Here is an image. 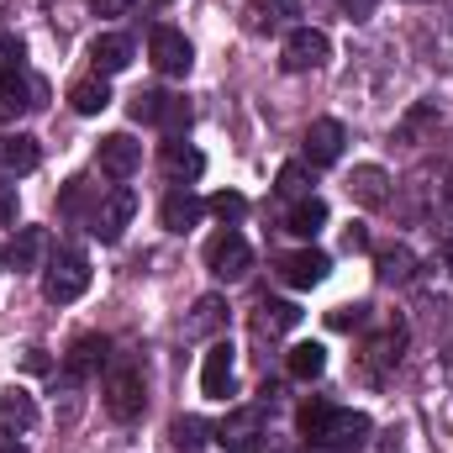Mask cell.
I'll return each mask as SVG.
<instances>
[{
    "label": "cell",
    "instance_id": "cell-1",
    "mask_svg": "<svg viewBox=\"0 0 453 453\" xmlns=\"http://www.w3.org/2000/svg\"><path fill=\"white\" fill-rule=\"evenodd\" d=\"M301 433H306L311 443L333 449V453H353V449H364V443H369L374 422H369L364 411H353V406H327V401H306V406H301Z\"/></svg>",
    "mask_w": 453,
    "mask_h": 453
},
{
    "label": "cell",
    "instance_id": "cell-2",
    "mask_svg": "<svg viewBox=\"0 0 453 453\" xmlns=\"http://www.w3.org/2000/svg\"><path fill=\"white\" fill-rule=\"evenodd\" d=\"M101 401L116 422H137L142 406H148V390H142V374L132 364H111L106 369V385H101Z\"/></svg>",
    "mask_w": 453,
    "mask_h": 453
},
{
    "label": "cell",
    "instance_id": "cell-3",
    "mask_svg": "<svg viewBox=\"0 0 453 453\" xmlns=\"http://www.w3.org/2000/svg\"><path fill=\"white\" fill-rule=\"evenodd\" d=\"M90 290V258L85 253H58L53 264H48V274H42V296L53 301V306H69V301H80Z\"/></svg>",
    "mask_w": 453,
    "mask_h": 453
},
{
    "label": "cell",
    "instance_id": "cell-4",
    "mask_svg": "<svg viewBox=\"0 0 453 453\" xmlns=\"http://www.w3.org/2000/svg\"><path fill=\"white\" fill-rule=\"evenodd\" d=\"M206 269L217 274V280H226V285H237L248 269H253V248H248V237L242 232H217L211 242H206Z\"/></svg>",
    "mask_w": 453,
    "mask_h": 453
},
{
    "label": "cell",
    "instance_id": "cell-5",
    "mask_svg": "<svg viewBox=\"0 0 453 453\" xmlns=\"http://www.w3.org/2000/svg\"><path fill=\"white\" fill-rule=\"evenodd\" d=\"M327 58H333V42H327V32H317V27H296V32L285 37V48H280L285 74H311V69H322Z\"/></svg>",
    "mask_w": 453,
    "mask_h": 453
},
{
    "label": "cell",
    "instance_id": "cell-6",
    "mask_svg": "<svg viewBox=\"0 0 453 453\" xmlns=\"http://www.w3.org/2000/svg\"><path fill=\"white\" fill-rule=\"evenodd\" d=\"M42 101H48V85L37 74H27V69L0 74V116L5 121L11 116H27V111H42Z\"/></svg>",
    "mask_w": 453,
    "mask_h": 453
},
{
    "label": "cell",
    "instance_id": "cell-7",
    "mask_svg": "<svg viewBox=\"0 0 453 453\" xmlns=\"http://www.w3.org/2000/svg\"><path fill=\"white\" fill-rule=\"evenodd\" d=\"M148 53H153V69H158V74H169V80H185V74H190V64H196L190 37H185V32H174V27H153Z\"/></svg>",
    "mask_w": 453,
    "mask_h": 453
},
{
    "label": "cell",
    "instance_id": "cell-8",
    "mask_svg": "<svg viewBox=\"0 0 453 453\" xmlns=\"http://www.w3.org/2000/svg\"><path fill=\"white\" fill-rule=\"evenodd\" d=\"M132 217H137V196H132L127 185H116L111 196H101V206H96V217H90V232H96L101 242H116Z\"/></svg>",
    "mask_w": 453,
    "mask_h": 453
},
{
    "label": "cell",
    "instance_id": "cell-9",
    "mask_svg": "<svg viewBox=\"0 0 453 453\" xmlns=\"http://www.w3.org/2000/svg\"><path fill=\"white\" fill-rule=\"evenodd\" d=\"M137 164H142V142H137V137H127V132L101 137V174H106V180H132Z\"/></svg>",
    "mask_w": 453,
    "mask_h": 453
},
{
    "label": "cell",
    "instance_id": "cell-10",
    "mask_svg": "<svg viewBox=\"0 0 453 453\" xmlns=\"http://www.w3.org/2000/svg\"><path fill=\"white\" fill-rule=\"evenodd\" d=\"M348 196H353V206L380 211V206H390V174H385L380 164H358V169L348 174Z\"/></svg>",
    "mask_w": 453,
    "mask_h": 453
},
{
    "label": "cell",
    "instance_id": "cell-11",
    "mask_svg": "<svg viewBox=\"0 0 453 453\" xmlns=\"http://www.w3.org/2000/svg\"><path fill=\"white\" fill-rule=\"evenodd\" d=\"M342 142H348L342 121H333V116L311 121V127H306V164H317V169L338 164V158H342Z\"/></svg>",
    "mask_w": 453,
    "mask_h": 453
},
{
    "label": "cell",
    "instance_id": "cell-12",
    "mask_svg": "<svg viewBox=\"0 0 453 453\" xmlns=\"http://www.w3.org/2000/svg\"><path fill=\"white\" fill-rule=\"evenodd\" d=\"M327 269H333V258H327L322 248H301V253L280 258V274H285V285H296V290L322 285V280H327Z\"/></svg>",
    "mask_w": 453,
    "mask_h": 453
},
{
    "label": "cell",
    "instance_id": "cell-13",
    "mask_svg": "<svg viewBox=\"0 0 453 453\" xmlns=\"http://www.w3.org/2000/svg\"><path fill=\"white\" fill-rule=\"evenodd\" d=\"M232 374H237V358H232V342H211L206 364H201V390L211 401H226L232 395Z\"/></svg>",
    "mask_w": 453,
    "mask_h": 453
},
{
    "label": "cell",
    "instance_id": "cell-14",
    "mask_svg": "<svg viewBox=\"0 0 453 453\" xmlns=\"http://www.w3.org/2000/svg\"><path fill=\"white\" fill-rule=\"evenodd\" d=\"M158 217H164L169 232H190V226H201V217H206V201H201L190 185H174V190L164 196V211H158Z\"/></svg>",
    "mask_w": 453,
    "mask_h": 453
},
{
    "label": "cell",
    "instance_id": "cell-15",
    "mask_svg": "<svg viewBox=\"0 0 453 453\" xmlns=\"http://www.w3.org/2000/svg\"><path fill=\"white\" fill-rule=\"evenodd\" d=\"M37 427V401L27 395V390H0V433L5 438H21V433H32Z\"/></svg>",
    "mask_w": 453,
    "mask_h": 453
},
{
    "label": "cell",
    "instance_id": "cell-16",
    "mask_svg": "<svg viewBox=\"0 0 453 453\" xmlns=\"http://www.w3.org/2000/svg\"><path fill=\"white\" fill-rule=\"evenodd\" d=\"M164 174H169L174 185H190V180H201V174H206V158H201L190 142H180V137H174V142H164Z\"/></svg>",
    "mask_w": 453,
    "mask_h": 453
},
{
    "label": "cell",
    "instance_id": "cell-17",
    "mask_svg": "<svg viewBox=\"0 0 453 453\" xmlns=\"http://www.w3.org/2000/svg\"><path fill=\"white\" fill-rule=\"evenodd\" d=\"M296 322H301V306H296V301H264V306L253 311V333H258V338H285Z\"/></svg>",
    "mask_w": 453,
    "mask_h": 453
},
{
    "label": "cell",
    "instance_id": "cell-18",
    "mask_svg": "<svg viewBox=\"0 0 453 453\" xmlns=\"http://www.w3.org/2000/svg\"><path fill=\"white\" fill-rule=\"evenodd\" d=\"M37 158H42V148H37L32 132H11V137H0V169H11V174H32Z\"/></svg>",
    "mask_w": 453,
    "mask_h": 453
},
{
    "label": "cell",
    "instance_id": "cell-19",
    "mask_svg": "<svg viewBox=\"0 0 453 453\" xmlns=\"http://www.w3.org/2000/svg\"><path fill=\"white\" fill-rule=\"evenodd\" d=\"M90 58H96L101 80H106V74H121V69L132 64V37H121V32H101V37L90 42Z\"/></svg>",
    "mask_w": 453,
    "mask_h": 453
},
{
    "label": "cell",
    "instance_id": "cell-20",
    "mask_svg": "<svg viewBox=\"0 0 453 453\" xmlns=\"http://www.w3.org/2000/svg\"><path fill=\"white\" fill-rule=\"evenodd\" d=\"M42 253H48V232H42V226H16V237H11V248H5L11 269H37Z\"/></svg>",
    "mask_w": 453,
    "mask_h": 453
},
{
    "label": "cell",
    "instance_id": "cell-21",
    "mask_svg": "<svg viewBox=\"0 0 453 453\" xmlns=\"http://www.w3.org/2000/svg\"><path fill=\"white\" fill-rule=\"evenodd\" d=\"M106 358H111V348H106V338H80L74 348H69L64 369H69V380H85V374H96V369H101Z\"/></svg>",
    "mask_w": 453,
    "mask_h": 453
},
{
    "label": "cell",
    "instance_id": "cell-22",
    "mask_svg": "<svg viewBox=\"0 0 453 453\" xmlns=\"http://www.w3.org/2000/svg\"><path fill=\"white\" fill-rule=\"evenodd\" d=\"M374 269H380L385 285H411V280H417V253H411L406 242H395V248H385V253L374 258Z\"/></svg>",
    "mask_w": 453,
    "mask_h": 453
},
{
    "label": "cell",
    "instance_id": "cell-23",
    "mask_svg": "<svg viewBox=\"0 0 453 453\" xmlns=\"http://www.w3.org/2000/svg\"><path fill=\"white\" fill-rule=\"evenodd\" d=\"M285 369H290V380H322L327 348H322V342H296V348L285 353Z\"/></svg>",
    "mask_w": 453,
    "mask_h": 453
},
{
    "label": "cell",
    "instance_id": "cell-24",
    "mask_svg": "<svg viewBox=\"0 0 453 453\" xmlns=\"http://www.w3.org/2000/svg\"><path fill=\"white\" fill-rule=\"evenodd\" d=\"M290 232H296V237H317V232H322V226H327V201H322V196H306V201H296V206H290Z\"/></svg>",
    "mask_w": 453,
    "mask_h": 453
},
{
    "label": "cell",
    "instance_id": "cell-25",
    "mask_svg": "<svg viewBox=\"0 0 453 453\" xmlns=\"http://www.w3.org/2000/svg\"><path fill=\"white\" fill-rule=\"evenodd\" d=\"M258 417H264L258 406H248V411H232L222 427H217L222 449H248V443H253V433H258Z\"/></svg>",
    "mask_w": 453,
    "mask_h": 453
},
{
    "label": "cell",
    "instance_id": "cell-26",
    "mask_svg": "<svg viewBox=\"0 0 453 453\" xmlns=\"http://www.w3.org/2000/svg\"><path fill=\"white\" fill-rule=\"evenodd\" d=\"M69 106L80 116H101L111 106V90H106V80H80L74 90H69Z\"/></svg>",
    "mask_w": 453,
    "mask_h": 453
},
{
    "label": "cell",
    "instance_id": "cell-27",
    "mask_svg": "<svg viewBox=\"0 0 453 453\" xmlns=\"http://www.w3.org/2000/svg\"><path fill=\"white\" fill-rule=\"evenodd\" d=\"M427 127H438V101H417L411 111L395 121V142H417Z\"/></svg>",
    "mask_w": 453,
    "mask_h": 453
},
{
    "label": "cell",
    "instance_id": "cell-28",
    "mask_svg": "<svg viewBox=\"0 0 453 453\" xmlns=\"http://www.w3.org/2000/svg\"><path fill=\"white\" fill-rule=\"evenodd\" d=\"M222 317H226L222 296H201V301H196V317L185 322V338H206V333H217Z\"/></svg>",
    "mask_w": 453,
    "mask_h": 453
},
{
    "label": "cell",
    "instance_id": "cell-29",
    "mask_svg": "<svg viewBox=\"0 0 453 453\" xmlns=\"http://www.w3.org/2000/svg\"><path fill=\"white\" fill-rule=\"evenodd\" d=\"M401 348H406V322H385L380 338L369 342V358H374V364H395Z\"/></svg>",
    "mask_w": 453,
    "mask_h": 453
},
{
    "label": "cell",
    "instance_id": "cell-30",
    "mask_svg": "<svg viewBox=\"0 0 453 453\" xmlns=\"http://www.w3.org/2000/svg\"><path fill=\"white\" fill-rule=\"evenodd\" d=\"M290 11H296V0H269V5L253 0V5H248V32H274Z\"/></svg>",
    "mask_w": 453,
    "mask_h": 453
},
{
    "label": "cell",
    "instance_id": "cell-31",
    "mask_svg": "<svg viewBox=\"0 0 453 453\" xmlns=\"http://www.w3.org/2000/svg\"><path fill=\"white\" fill-rule=\"evenodd\" d=\"M206 422L201 417H174V427H169V438H174V449H185V453H201L206 449Z\"/></svg>",
    "mask_w": 453,
    "mask_h": 453
},
{
    "label": "cell",
    "instance_id": "cell-32",
    "mask_svg": "<svg viewBox=\"0 0 453 453\" xmlns=\"http://www.w3.org/2000/svg\"><path fill=\"white\" fill-rule=\"evenodd\" d=\"M285 201H306L311 196V180H306V164H285L280 169V185H274Z\"/></svg>",
    "mask_w": 453,
    "mask_h": 453
},
{
    "label": "cell",
    "instance_id": "cell-33",
    "mask_svg": "<svg viewBox=\"0 0 453 453\" xmlns=\"http://www.w3.org/2000/svg\"><path fill=\"white\" fill-rule=\"evenodd\" d=\"M190 116H196V111H190V101H185V96H164V111H158V127L180 137V132L190 127Z\"/></svg>",
    "mask_w": 453,
    "mask_h": 453
},
{
    "label": "cell",
    "instance_id": "cell-34",
    "mask_svg": "<svg viewBox=\"0 0 453 453\" xmlns=\"http://www.w3.org/2000/svg\"><path fill=\"white\" fill-rule=\"evenodd\" d=\"M158 111H164V90H137L132 96V121H153L158 127Z\"/></svg>",
    "mask_w": 453,
    "mask_h": 453
},
{
    "label": "cell",
    "instance_id": "cell-35",
    "mask_svg": "<svg viewBox=\"0 0 453 453\" xmlns=\"http://www.w3.org/2000/svg\"><path fill=\"white\" fill-rule=\"evenodd\" d=\"M211 211H217L222 222H242V217H248V201H242L237 190H222V196H211Z\"/></svg>",
    "mask_w": 453,
    "mask_h": 453
},
{
    "label": "cell",
    "instance_id": "cell-36",
    "mask_svg": "<svg viewBox=\"0 0 453 453\" xmlns=\"http://www.w3.org/2000/svg\"><path fill=\"white\" fill-rule=\"evenodd\" d=\"M364 311H369V306H338V311H333V327H338V333L364 327Z\"/></svg>",
    "mask_w": 453,
    "mask_h": 453
},
{
    "label": "cell",
    "instance_id": "cell-37",
    "mask_svg": "<svg viewBox=\"0 0 453 453\" xmlns=\"http://www.w3.org/2000/svg\"><path fill=\"white\" fill-rule=\"evenodd\" d=\"M11 69H21V42L0 37V74H11Z\"/></svg>",
    "mask_w": 453,
    "mask_h": 453
},
{
    "label": "cell",
    "instance_id": "cell-38",
    "mask_svg": "<svg viewBox=\"0 0 453 453\" xmlns=\"http://www.w3.org/2000/svg\"><path fill=\"white\" fill-rule=\"evenodd\" d=\"M0 226H16V185L0 180Z\"/></svg>",
    "mask_w": 453,
    "mask_h": 453
},
{
    "label": "cell",
    "instance_id": "cell-39",
    "mask_svg": "<svg viewBox=\"0 0 453 453\" xmlns=\"http://www.w3.org/2000/svg\"><path fill=\"white\" fill-rule=\"evenodd\" d=\"M342 248H348V253H364V248H369V232H364V226L353 222L348 232H342Z\"/></svg>",
    "mask_w": 453,
    "mask_h": 453
},
{
    "label": "cell",
    "instance_id": "cell-40",
    "mask_svg": "<svg viewBox=\"0 0 453 453\" xmlns=\"http://www.w3.org/2000/svg\"><path fill=\"white\" fill-rule=\"evenodd\" d=\"M90 11H96V16H127L132 0H90Z\"/></svg>",
    "mask_w": 453,
    "mask_h": 453
},
{
    "label": "cell",
    "instance_id": "cell-41",
    "mask_svg": "<svg viewBox=\"0 0 453 453\" xmlns=\"http://www.w3.org/2000/svg\"><path fill=\"white\" fill-rule=\"evenodd\" d=\"M342 11L353 16V21H364V16H374V0H338Z\"/></svg>",
    "mask_w": 453,
    "mask_h": 453
},
{
    "label": "cell",
    "instance_id": "cell-42",
    "mask_svg": "<svg viewBox=\"0 0 453 453\" xmlns=\"http://www.w3.org/2000/svg\"><path fill=\"white\" fill-rule=\"evenodd\" d=\"M0 453H27V449H21V443H16V438H11V443H0Z\"/></svg>",
    "mask_w": 453,
    "mask_h": 453
},
{
    "label": "cell",
    "instance_id": "cell-43",
    "mask_svg": "<svg viewBox=\"0 0 453 453\" xmlns=\"http://www.w3.org/2000/svg\"><path fill=\"white\" fill-rule=\"evenodd\" d=\"M443 258H449V264H453V232H449V237H443Z\"/></svg>",
    "mask_w": 453,
    "mask_h": 453
},
{
    "label": "cell",
    "instance_id": "cell-44",
    "mask_svg": "<svg viewBox=\"0 0 453 453\" xmlns=\"http://www.w3.org/2000/svg\"><path fill=\"white\" fill-rule=\"evenodd\" d=\"M443 201H449V211H453V185H449V196H443Z\"/></svg>",
    "mask_w": 453,
    "mask_h": 453
},
{
    "label": "cell",
    "instance_id": "cell-45",
    "mask_svg": "<svg viewBox=\"0 0 453 453\" xmlns=\"http://www.w3.org/2000/svg\"><path fill=\"white\" fill-rule=\"evenodd\" d=\"M385 453H395V443H385Z\"/></svg>",
    "mask_w": 453,
    "mask_h": 453
},
{
    "label": "cell",
    "instance_id": "cell-46",
    "mask_svg": "<svg viewBox=\"0 0 453 453\" xmlns=\"http://www.w3.org/2000/svg\"><path fill=\"white\" fill-rule=\"evenodd\" d=\"M164 5H169V0H164Z\"/></svg>",
    "mask_w": 453,
    "mask_h": 453
}]
</instances>
